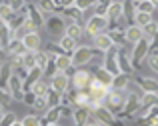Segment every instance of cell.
Returning <instances> with one entry per match:
<instances>
[{
	"label": "cell",
	"instance_id": "6da1fadb",
	"mask_svg": "<svg viewBox=\"0 0 158 126\" xmlns=\"http://www.w3.org/2000/svg\"><path fill=\"white\" fill-rule=\"evenodd\" d=\"M44 28L46 32L50 34V38L54 42L60 40V36H64V30H66V20L62 14H48L44 18Z\"/></svg>",
	"mask_w": 158,
	"mask_h": 126
},
{
	"label": "cell",
	"instance_id": "7a4b0ae2",
	"mask_svg": "<svg viewBox=\"0 0 158 126\" xmlns=\"http://www.w3.org/2000/svg\"><path fill=\"white\" fill-rule=\"evenodd\" d=\"M90 58H92V46L76 44V48L70 52V64L72 68H84L86 64H90Z\"/></svg>",
	"mask_w": 158,
	"mask_h": 126
},
{
	"label": "cell",
	"instance_id": "3957f363",
	"mask_svg": "<svg viewBox=\"0 0 158 126\" xmlns=\"http://www.w3.org/2000/svg\"><path fill=\"white\" fill-rule=\"evenodd\" d=\"M124 100H126V90H116V88H108L106 98L102 102V106H106L110 112L118 114L124 106Z\"/></svg>",
	"mask_w": 158,
	"mask_h": 126
},
{
	"label": "cell",
	"instance_id": "277c9868",
	"mask_svg": "<svg viewBox=\"0 0 158 126\" xmlns=\"http://www.w3.org/2000/svg\"><path fill=\"white\" fill-rule=\"evenodd\" d=\"M148 52H150V46H148V38H140L136 44H132L130 50V62H132V68L138 70L140 64L146 60Z\"/></svg>",
	"mask_w": 158,
	"mask_h": 126
},
{
	"label": "cell",
	"instance_id": "5b68a950",
	"mask_svg": "<svg viewBox=\"0 0 158 126\" xmlns=\"http://www.w3.org/2000/svg\"><path fill=\"white\" fill-rule=\"evenodd\" d=\"M82 26H84V34L96 36V34L106 32V28H108V18H106V16H100V14H92L90 18H86V22L82 24Z\"/></svg>",
	"mask_w": 158,
	"mask_h": 126
},
{
	"label": "cell",
	"instance_id": "8992f818",
	"mask_svg": "<svg viewBox=\"0 0 158 126\" xmlns=\"http://www.w3.org/2000/svg\"><path fill=\"white\" fill-rule=\"evenodd\" d=\"M92 116H94V118H96L102 126H124L122 120H120L118 116L114 114V112L108 110L106 106H102V104H100V106H96V108L92 110Z\"/></svg>",
	"mask_w": 158,
	"mask_h": 126
},
{
	"label": "cell",
	"instance_id": "52a82bcc",
	"mask_svg": "<svg viewBox=\"0 0 158 126\" xmlns=\"http://www.w3.org/2000/svg\"><path fill=\"white\" fill-rule=\"evenodd\" d=\"M90 78H92L90 70H86V68H74V72L70 74V88H72V90H86V88H88Z\"/></svg>",
	"mask_w": 158,
	"mask_h": 126
},
{
	"label": "cell",
	"instance_id": "ba28073f",
	"mask_svg": "<svg viewBox=\"0 0 158 126\" xmlns=\"http://www.w3.org/2000/svg\"><path fill=\"white\" fill-rule=\"evenodd\" d=\"M24 14H26V20H28V22L34 24L36 30H40V28L44 26V14L38 10V6H36L34 2H30V4L26 2V6H24Z\"/></svg>",
	"mask_w": 158,
	"mask_h": 126
},
{
	"label": "cell",
	"instance_id": "9c48e42d",
	"mask_svg": "<svg viewBox=\"0 0 158 126\" xmlns=\"http://www.w3.org/2000/svg\"><path fill=\"white\" fill-rule=\"evenodd\" d=\"M102 66L108 70L110 74H118V48L116 46H110V48L104 52V58H102Z\"/></svg>",
	"mask_w": 158,
	"mask_h": 126
},
{
	"label": "cell",
	"instance_id": "30bf717a",
	"mask_svg": "<svg viewBox=\"0 0 158 126\" xmlns=\"http://www.w3.org/2000/svg\"><path fill=\"white\" fill-rule=\"evenodd\" d=\"M48 86H50L54 92L62 94V92H66L70 88V76L66 72H56L52 78H48Z\"/></svg>",
	"mask_w": 158,
	"mask_h": 126
},
{
	"label": "cell",
	"instance_id": "8fae6325",
	"mask_svg": "<svg viewBox=\"0 0 158 126\" xmlns=\"http://www.w3.org/2000/svg\"><path fill=\"white\" fill-rule=\"evenodd\" d=\"M8 94H10L12 100L16 102H22V96H24V84H22V78H18L16 74H12L10 80H8Z\"/></svg>",
	"mask_w": 158,
	"mask_h": 126
},
{
	"label": "cell",
	"instance_id": "7c38bea8",
	"mask_svg": "<svg viewBox=\"0 0 158 126\" xmlns=\"http://www.w3.org/2000/svg\"><path fill=\"white\" fill-rule=\"evenodd\" d=\"M20 40H22L24 48L30 50V52H36V50L42 48V36H40V32H28Z\"/></svg>",
	"mask_w": 158,
	"mask_h": 126
},
{
	"label": "cell",
	"instance_id": "4fadbf2b",
	"mask_svg": "<svg viewBox=\"0 0 158 126\" xmlns=\"http://www.w3.org/2000/svg\"><path fill=\"white\" fill-rule=\"evenodd\" d=\"M4 52H6L8 60H14V58L20 56V54L26 52V48H24V44H22V40H20V38H12L6 46H4Z\"/></svg>",
	"mask_w": 158,
	"mask_h": 126
},
{
	"label": "cell",
	"instance_id": "5bb4252c",
	"mask_svg": "<svg viewBox=\"0 0 158 126\" xmlns=\"http://www.w3.org/2000/svg\"><path fill=\"white\" fill-rule=\"evenodd\" d=\"M134 84L140 92H158V78L156 76H136Z\"/></svg>",
	"mask_w": 158,
	"mask_h": 126
},
{
	"label": "cell",
	"instance_id": "9a60e30c",
	"mask_svg": "<svg viewBox=\"0 0 158 126\" xmlns=\"http://www.w3.org/2000/svg\"><path fill=\"white\" fill-rule=\"evenodd\" d=\"M118 70L124 74H132L134 68H132V62H130V50H124V46L118 48Z\"/></svg>",
	"mask_w": 158,
	"mask_h": 126
},
{
	"label": "cell",
	"instance_id": "2e32d148",
	"mask_svg": "<svg viewBox=\"0 0 158 126\" xmlns=\"http://www.w3.org/2000/svg\"><path fill=\"white\" fill-rule=\"evenodd\" d=\"M88 116H90V110L86 106H72V114H70L72 126H84Z\"/></svg>",
	"mask_w": 158,
	"mask_h": 126
},
{
	"label": "cell",
	"instance_id": "e0dca14e",
	"mask_svg": "<svg viewBox=\"0 0 158 126\" xmlns=\"http://www.w3.org/2000/svg\"><path fill=\"white\" fill-rule=\"evenodd\" d=\"M90 74H92V76L96 78V80L100 82L102 86H106V88H110V86H112V78H114V74H110V72H108V70L104 68V66H94Z\"/></svg>",
	"mask_w": 158,
	"mask_h": 126
},
{
	"label": "cell",
	"instance_id": "ac0fdd59",
	"mask_svg": "<svg viewBox=\"0 0 158 126\" xmlns=\"http://www.w3.org/2000/svg\"><path fill=\"white\" fill-rule=\"evenodd\" d=\"M60 14L64 16V20H66V22H80V24H82V18H84V12H82L80 8H76L74 4H72V6L62 8V10H60Z\"/></svg>",
	"mask_w": 158,
	"mask_h": 126
},
{
	"label": "cell",
	"instance_id": "d6986e66",
	"mask_svg": "<svg viewBox=\"0 0 158 126\" xmlns=\"http://www.w3.org/2000/svg\"><path fill=\"white\" fill-rule=\"evenodd\" d=\"M140 38H144L142 28L136 26V24H126V28H124V40H126L128 44H136Z\"/></svg>",
	"mask_w": 158,
	"mask_h": 126
},
{
	"label": "cell",
	"instance_id": "ffe728a7",
	"mask_svg": "<svg viewBox=\"0 0 158 126\" xmlns=\"http://www.w3.org/2000/svg\"><path fill=\"white\" fill-rule=\"evenodd\" d=\"M66 36H70L72 40L80 42L84 38V26H82L80 22H66V30H64Z\"/></svg>",
	"mask_w": 158,
	"mask_h": 126
},
{
	"label": "cell",
	"instance_id": "44dd1931",
	"mask_svg": "<svg viewBox=\"0 0 158 126\" xmlns=\"http://www.w3.org/2000/svg\"><path fill=\"white\" fill-rule=\"evenodd\" d=\"M130 78H132V74H124V72L114 74L110 88H116V90H128V88H130Z\"/></svg>",
	"mask_w": 158,
	"mask_h": 126
},
{
	"label": "cell",
	"instance_id": "7402d4cb",
	"mask_svg": "<svg viewBox=\"0 0 158 126\" xmlns=\"http://www.w3.org/2000/svg\"><path fill=\"white\" fill-rule=\"evenodd\" d=\"M110 46H114V44H112V40H110V38H108V34H106V32L92 36V48L100 50V52H106V50L110 48Z\"/></svg>",
	"mask_w": 158,
	"mask_h": 126
},
{
	"label": "cell",
	"instance_id": "603a6c76",
	"mask_svg": "<svg viewBox=\"0 0 158 126\" xmlns=\"http://www.w3.org/2000/svg\"><path fill=\"white\" fill-rule=\"evenodd\" d=\"M10 76H12V62L10 60L0 62V88H4V90H6Z\"/></svg>",
	"mask_w": 158,
	"mask_h": 126
},
{
	"label": "cell",
	"instance_id": "cb8c5ba5",
	"mask_svg": "<svg viewBox=\"0 0 158 126\" xmlns=\"http://www.w3.org/2000/svg\"><path fill=\"white\" fill-rule=\"evenodd\" d=\"M134 14H136L134 0H122V20L126 24H132L134 22Z\"/></svg>",
	"mask_w": 158,
	"mask_h": 126
},
{
	"label": "cell",
	"instance_id": "d4e9b609",
	"mask_svg": "<svg viewBox=\"0 0 158 126\" xmlns=\"http://www.w3.org/2000/svg\"><path fill=\"white\" fill-rule=\"evenodd\" d=\"M104 16L108 20H120L122 18V0H112Z\"/></svg>",
	"mask_w": 158,
	"mask_h": 126
},
{
	"label": "cell",
	"instance_id": "484cf974",
	"mask_svg": "<svg viewBox=\"0 0 158 126\" xmlns=\"http://www.w3.org/2000/svg\"><path fill=\"white\" fill-rule=\"evenodd\" d=\"M12 38H14V30L8 26L6 20H0V46L4 48V46H6Z\"/></svg>",
	"mask_w": 158,
	"mask_h": 126
},
{
	"label": "cell",
	"instance_id": "4316f807",
	"mask_svg": "<svg viewBox=\"0 0 158 126\" xmlns=\"http://www.w3.org/2000/svg\"><path fill=\"white\" fill-rule=\"evenodd\" d=\"M42 78V70L38 68V66H34V68H30L26 72V76H24V80H22V84H24V90H28V88L32 86L36 80H40Z\"/></svg>",
	"mask_w": 158,
	"mask_h": 126
},
{
	"label": "cell",
	"instance_id": "83f0119b",
	"mask_svg": "<svg viewBox=\"0 0 158 126\" xmlns=\"http://www.w3.org/2000/svg\"><path fill=\"white\" fill-rule=\"evenodd\" d=\"M140 108H148L158 104V92H140Z\"/></svg>",
	"mask_w": 158,
	"mask_h": 126
},
{
	"label": "cell",
	"instance_id": "f1b7e54d",
	"mask_svg": "<svg viewBox=\"0 0 158 126\" xmlns=\"http://www.w3.org/2000/svg\"><path fill=\"white\" fill-rule=\"evenodd\" d=\"M36 6H38V10L44 14V18H46L48 14H60V12H58V8L54 6L52 0H38V2H36Z\"/></svg>",
	"mask_w": 158,
	"mask_h": 126
},
{
	"label": "cell",
	"instance_id": "f546056e",
	"mask_svg": "<svg viewBox=\"0 0 158 126\" xmlns=\"http://www.w3.org/2000/svg\"><path fill=\"white\" fill-rule=\"evenodd\" d=\"M54 64H56L58 72H68V70H72V64H70V56H68V54H60V56H56V58H54Z\"/></svg>",
	"mask_w": 158,
	"mask_h": 126
},
{
	"label": "cell",
	"instance_id": "4dcf8cb0",
	"mask_svg": "<svg viewBox=\"0 0 158 126\" xmlns=\"http://www.w3.org/2000/svg\"><path fill=\"white\" fill-rule=\"evenodd\" d=\"M72 100H74V106H86L88 108V104H90L88 90H74Z\"/></svg>",
	"mask_w": 158,
	"mask_h": 126
},
{
	"label": "cell",
	"instance_id": "1f68e13d",
	"mask_svg": "<svg viewBox=\"0 0 158 126\" xmlns=\"http://www.w3.org/2000/svg\"><path fill=\"white\" fill-rule=\"evenodd\" d=\"M76 44H78L76 40H72L70 36H66V34H64V36H60V40H58V46H60L62 52L68 54V56H70V52H72V50L76 48Z\"/></svg>",
	"mask_w": 158,
	"mask_h": 126
},
{
	"label": "cell",
	"instance_id": "d6a6232c",
	"mask_svg": "<svg viewBox=\"0 0 158 126\" xmlns=\"http://www.w3.org/2000/svg\"><path fill=\"white\" fill-rule=\"evenodd\" d=\"M106 34H108V38L112 40V44L116 46V48H120V46H124L126 44V40H124V30H106Z\"/></svg>",
	"mask_w": 158,
	"mask_h": 126
},
{
	"label": "cell",
	"instance_id": "836d02e7",
	"mask_svg": "<svg viewBox=\"0 0 158 126\" xmlns=\"http://www.w3.org/2000/svg\"><path fill=\"white\" fill-rule=\"evenodd\" d=\"M48 88H50V86H48V80H46V78L42 76L40 80H36L34 84H32V86L28 88V90H32V92H34L36 96H44V94L48 92Z\"/></svg>",
	"mask_w": 158,
	"mask_h": 126
},
{
	"label": "cell",
	"instance_id": "e575fe53",
	"mask_svg": "<svg viewBox=\"0 0 158 126\" xmlns=\"http://www.w3.org/2000/svg\"><path fill=\"white\" fill-rule=\"evenodd\" d=\"M152 20H154V14H150V12H136L132 24H136V26L142 28V26H146V24H150Z\"/></svg>",
	"mask_w": 158,
	"mask_h": 126
},
{
	"label": "cell",
	"instance_id": "d590c367",
	"mask_svg": "<svg viewBox=\"0 0 158 126\" xmlns=\"http://www.w3.org/2000/svg\"><path fill=\"white\" fill-rule=\"evenodd\" d=\"M134 8H136V12H150V14L156 12L150 0H134Z\"/></svg>",
	"mask_w": 158,
	"mask_h": 126
},
{
	"label": "cell",
	"instance_id": "8d00e7d4",
	"mask_svg": "<svg viewBox=\"0 0 158 126\" xmlns=\"http://www.w3.org/2000/svg\"><path fill=\"white\" fill-rule=\"evenodd\" d=\"M44 52H46L48 54V56H50V58H56V56H60V54H64V52H62V48H60V46H58V42H48V44H46V48H44Z\"/></svg>",
	"mask_w": 158,
	"mask_h": 126
},
{
	"label": "cell",
	"instance_id": "74e56055",
	"mask_svg": "<svg viewBox=\"0 0 158 126\" xmlns=\"http://www.w3.org/2000/svg\"><path fill=\"white\" fill-rule=\"evenodd\" d=\"M44 98H46L48 108H50V106H58V104H60V94H58V92H54L52 88H48V92L44 94Z\"/></svg>",
	"mask_w": 158,
	"mask_h": 126
},
{
	"label": "cell",
	"instance_id": "f35d334b",
	"mask_svg": "<svg viewBox=\"0 0 158 126\" xmlns=\"http://www.w3.org/2000/svg\"><path fill=\"white\" fill-rule=\"evenodd\" d=\"M134 126H158V118H150V116H136Z\"/></svg>",
	"mask_w": 158,
	"mask_h": 126
},
{
	"label": "cell",
	"instance_id": "ab89813d",
	"mask_svg": "<svg viewBox=\"0 0 158 126\" xmlns=\"http://www.w3.org/2000/svg\"><path fill=\"white\" fill-rule=\"evenodd\" d=\"M110 2H112V0H96V4H94V14L104 16L106 10H108V6H110Z\"/></svg>",
	"mask_w": 158,
	"mask_h": 126
},
{
	"label": "cell",
	"instance_id": "60d3db41",
	"mask_svg": "<svg viewBox=\"0 0 158 126\" xmlns=\"http://www.w3.org/2000/svg\"><path fill=\"white\" fill-rule=\"evenodd\" d=\"M34 56H36V66H38L40 70H44V66H46V62H48V58H50V56H48L44 50H36Z\"/></svg>",
	"mask_w": 158,
	"mask_h": 126
},
{
	"label": "cell",
	"instance_id": "b9f144b4",
	"mask_svg": "<svg viewBox=\"0 0 158 126\" xmlns=\"http://www.w3.org/2000/svg\"><path fill=\"white\" fill-rule=\"evenodd\" d=\"M20 122H22V126H42L40 124V116L38 114H26Z\"/></svg>",
	"mask_w": 158,
	"mask_h": 126
},
{
	"label": "cell",
	"instance_id": "7bdbcfd3",
	"mask_svg": "<svg viewBox=\"0 0 158 126\" xmlns=\"http://www.w3.org/2000/svg\"><path fill=\"white\" fill-rule=\"evenodd\" d=\"M12 104V98L10 94H8V90H4V88H0V108H4V110H8Z\"/></svg>",
	"mask_w": 158,
	"mask_h": 126
},
{
	"label": "cell",
	"instance_id": "ee69618b",
	"mask_svg": "<svg viewBox=\"0 0 158 126\" xmlns=\"http://www.w3.org/2000/svg\"><path fill=\"white\" fill-rule=\"evenodd\" d=\"M12 14H14V10L8 6L6 0H4V2H0V20H8Z\"/></svg>",
	"mask_w": 158,
	"mask_h": 126
},
{
	"label": "cell",
	"instance_id": "f6af8a7d",
	"mask_svg": "<svg viewBox=\"0 0 158 126\" xmlns=\"http://www.w3.org/2000/svg\"><path fill=\"white\" fill-rule=\"evenodd\" d=\"M32 108H34L36 112H46V108H48V104H46V98L44 96H36V100H34V104H32Z\"/></svg>",
	"mask_w": 158,
	"mask_h": 126
},
{
	"label": "cell",
	"instance_id": "bcb514c9",
	"mask_svg": "<svg viewBox=\"0 0 158 126\" xmlns=\"http://www.w3.org/2000/svg\"><path fill=\"white\" fill-rule=\"evenodd\" d=\"M146 62H148V68H150L152 72L156 74V78H158V52L156 54H148Z\"/></svg>",
	"mask_w": 158,
	"mask_h": 126
},
{
	"label": "cell",
	"instance_id": "7dc6e473",
	"mask_svg": "<svg viewBox=\"0 0 158 126\" xmlns=\"http://www.w3.org/2000/svg\"><path fill=\"white\" fill-rule=\"evenodd\" d=\"M158 32V24H156V20H152L150 24H146V26H142V34H144V38H150L152 34H156Z\"/></svg>",
	"mask_w": 158,
	"mask_h": 126
},
{
	"label": "cell",
	"instance_id": "c3c4849f",
	"mask_svg": "<svg viewBox=\"0 0 158 126\" xmlns=\"http://www.w3.org/2000/svg\"><path fill=\"white\" fill-rule=\"evenodd\" d=\"M94 4H96V0H74V6L80 8L82 12L90 10V8H94Z\"/></svg>",
	"mask_w": 158,
	"mask_h": 126
},
{
	"label": "cell",
	"instance_id": "681fc988",
	"mask_svg": "<svg viewBox=\"0 0 158 126\" xmlns=\"http://www.w3.org/2000/svg\"><path fill=\"white\" fill-rule=\"evenodd\" d=\"M14 120H16V114H14V112H10V110H6L2 114V118H0V126H10Z\"/></svg>",
	"mask_w": 158,
	"mask_h": 126
},
{
	"label": "cell",
	"instance_id": "f907efd6",
	"mask_svg": "<svg viewBox=\"0 0 158 126\" xmlns=\"http://www.w3.org/2000/svg\"><path fill=\"white\" fill-rule=\"evenodd\" d=\"M34 100H36V94L32 90H24V96H22V102L26 104V106H30L32 108V104H34Z\"/></svg>",
	"mask_w": 158,
	"mask_h": 126
},
{
	"label": "cell",
	"instance_id": "816d5d0a",
	"mask_svg": "<svg viewBox=\"0 0 158 126\" xmlns=\"http://www.w3.org/2000/svg\"><path fill=\"white\" fill-rule=\"evenodd\" d=\"M8 2V6L12 8L14 12H18V10H22L24 6H26V0H6Z\"/></svg>",
	"mask_w": 158,
	"mask_h": 126
},
{
	"label": "cell",
	"instance_id": "f5cc1de1",
	"mask_svg": "<svg viewBox=\"0 0 158 126\" xmlns=\"http://www.w3.org/2000/svg\"><path fill=\"white\" fill-rule=\"evenodd\" d=\"M148 46H150V52H148V54H156L158 52V32L148 38Z\"/></svg>",
	"mask_w": 158,
	"mask_h": 126
},
{
	"label": "cell",
	"instance_id": "db71d44e",
	"mask_svg": "<svg viewBox=\"0 0 158 126\" xmlns=\"http://www.w3.org/2000/svg\"><path fill=\"white\" fill-rule=\"evenodd\" d=\"M84 126H102V124L98 122V120L92 116V112H90V116H88V120H86V124H84Z\"/></svg>",
	"mask_w": 158,
	"mask_h": 126
},
{
	"label": "cell",
	"instance_id": "11a10c76",
	"mask_svg": "<svg viewBox=\"0 0 158 126\" xmlns=\"http://www.w3.org/2000/svg\"><path fill=\"white\" fill-rule=\"evenodd\" d=\"M4 60H8V56H6V52H4V48L0 46V62H4Z\"/></svg>",
	"mask_w": 158,
	"mask_h": 126
},
{
	"label": "cell",
	"instance_id": "9f6ffc18",
	"mask_svg": "<svg viewBox=\"0 0 158 126\" xmlns=\"http://www.w3.org/2000/svg\"><path fill=\"white\" fill-rule=\"evenodd\" d=\"M152 2V6H154V10H158V0H150Z\"/></svg>",
	"mask_w": 158,
	"mask_h": 126
},
{
	"label": "cell",
	"instance_id": "6f0895ef",
	"mask_svg": "<svg viewBox=\"0 0 158 126\" xmlns=\"http://www.w3.org/2000/svg\"><path fill=\"white\" fill-rule=\"evenodd\" d=\"M10 126H22V122H20V120H14V122H12Z\"/></svg>",
	"mask_w": 158,
	"mask_h": 126
},
{
	"label": "cell",
	"instance_id": "680465c9",
	"mask_svg": "<svg viewBox=\"0 0 158 126\" xmlns=\"http://www.w3.org/2000/svg\"><path fill=\"white\" fill-rule=\"evenodd\" d=\"M4 112H6V110H4V108H0V118H2V114H4Z\"/></svg>",
	"mask_w": 158,
	"mask_h": 126
},
{
	"label": "cell",
	"instance_id": "91938a15",
	"mask_svg": "<svg viewBox=\"0 0 158 126\" xmlns=\"http://www.w3.org/2000/svg\"><path fill=\"white\" fill-rule=\"evenodd\" d=\"M46 126H60V122H58V124H46Z\"/></svg>",
	"mask_w": 158,
	"mask_h": 126
}]
</instances>
